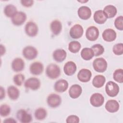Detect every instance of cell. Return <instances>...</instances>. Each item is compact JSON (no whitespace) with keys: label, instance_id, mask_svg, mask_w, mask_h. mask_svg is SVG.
<instances>
[{"label":"cell","instance_id":"obj_2","mask_svg":"<svg viewBox=\"0 0 123 123\" xmlns=\"http://www.w3.org/2000/svg\"><path fill=\"white\" fill-rule=\"evenodd\" d=\"M93 66L96 72L103 73L107 70V62L105 59L103 58H97L93 61Z\"/></svg>","mask_w":123,"mask_h":123},{"label":"cell","instance_id":"obj_5","mask_svg":"<svg viewBox=\"0 0 123 123\" xmlns=\"http://www.w3.org/2000/svg\"><path fill=\"white\" fill-rule=\"evenodd\" d=\"M47 102L49 106L55 108L59 106L61 104L62 98L59 95L56 94H51L48 96Z\"/></svg>","mask_w":123,"mask_h":123},{"label":"cell","instance_id":"obj_39","mask_svg":"<svg viewBox=\"0 0 123 123\" xmlns=\"http://www.w3.org/2000/svg\"><path fill=\"white\" fill-rule=\"evenodd\" d=\"M21 3L22 5L25 7H29L33 5L34 3V1L33 0H21Z\"/></svg>","mask_w":123,"mask_h":123},{"label":"cell","instance_id":"obj_23","mask_svg":"<svg viewBox=\"0 0 123 123\" xmlns=\"http://www.w3.org/2000/svg\"><path fill=\"white\" fill-rule=\"evenodd\" d=\"M94 21L98 24H103L107 21V18L102 10H98L94 14Z\"/></svg>","mask_w":123,"mask_h":123},{"label":"cell","instance_id":"obj_18","mask_svg":"<svg viewBox=\"0 0 123 123\" xmlns=\"http://www.w3.org/2000/svg\"><path fill=\"white\" fill-rule=\"evenodd\" d=\"M82 87L77 84L72 85L69 90V95L70 97L74 99L78 98L82 94Z\"/></svg>","mask_w":123,"mask_h":123},{"label":"cell","instance_id":"obj_30","mask_svg":"<svg viewBox=\"0 0 123 123\" xmlns=\"http://www.w3.org/2000/svg\"><path fill=\"white\" fill-rule=\"evenodd\" d=\"M34 114L37 120L41 121L46 118L47 115V112L44 108H39L36 110Z\"/></svg>","mask_w":123,"mask_h":123},{"label":"cell","instance_id":"obj_33","mask_svg":"<svg viewBox=\"0 0 123 123\" xmlns=\"http://www.w3.org/2000/svg\"><path fill=\"white\" fill-rule=\"evenodd\" d=\"M113 79L120 83L123 82V70L122 69L116 70L113 74Z\"/></svg>","mask_w":123,"mask_h":123},{"label":"cell","instance_id":"obj_4","mask_svg":"<svg viewBox=\"0 0 123 123\" xmlns=\"http://www.w3.org/2000/svg\"><path fill=\"white\" fill-rule=\"evenodd\" d=\"M22 53L25 59L28 60H32L37 57L38 52L35 47L28 46L24 48Z\"/></svg>","mask_w":123,"mask_h":123},{"label":"cell","instance_id":"obj_7","mask_svg":"<svg viewBox=\"0 0 123 123\" xmlns=\"http://www.w3.org/2000/svg\"><path fill=\"white\" fill-rule=\"evenodd\" d=\"M16 117L18 120L22 123H29L32 121V116L31 114L24 109L18 111Z\"/></svg>","mask_w":123,"mask_h":123},{"label":"cell","instance_id":"obj_25","mask_svg":"<svg viewBox=\"0 0 123 123\" xmlns=\"http://www.w3.org/2000/svg\"><path fill=\"white\" fill-rule=\"evenodd\" d=\"M103 11L107 18L114 17L117 12L116 8L112 5H108L105 6Z\"/></svg>","mask_w":123,"mask_h":123},{"label":"cell","instance_id":"obj_41","mask_svg":"<svg viewBox=\"0 0 123 123\" xmlns=\"http://www.w3.org/2000/svg\"><path fill=\"white\" fill-rule=\"evenodd\" d=\"M5 97V90L1 86L0 87V99L4 98Z\"/></svg>","mask_w":123,"mask_h":123},{"label":"cell","instance_id":"obj_11","mask_svg":"<svg viewBox=\"0 0 123 123\" xmlns=\"http://www.w3.org/2000/svg\"><path fill=\"white\" fill-rule=\"evenodd\" d=\"M40 81L36 77H31L27 79L24 84L25 86L33 90H36L40 86Z\"/></svg>","mask_w":123,"mask_h":123},{"label":"cell","instance_id":"obj_8","mask_svg":"<svg viewBox=\"0 0 123 123\" xmlns=\"http://www.w3.org/2000/svg\"><path fill=\"white\" fill-rule=\"evenodd\" d=\"M99 36V30L97 27L95 26H90L88 27L86 32V38L91 41H95Z\"/></svg>","mask_w":123,"mask_h":123},{"label":"cell","instance_id":"obj_28","mask_svg":"<svg viewBox=\"0 0 123 123\" xmlns=\"http://www.w3.org/2000/svg\"><path fill=\"white\" fill-rule=\"evenodd\" d=\"M81 56L84 60L89 61L92 59L94 56V54L91 48H85L81 51Z\"/></svg>","mask_w":123,"mask_h":123},{"label":"cell","instance_id":"obj_29","mask_svg":"<svg viewBox=\"0 0 123 123\" xmlns=\"http://www.w3.org/2000/svg\"><path fill=\"white\" fill-rule=\"evenodd\" d=\"M17 12V11L16 7L12 4H8L6 5L4 9V14L8 17L12 18Z\"/></svg>","mask_w":123,"mask_h":123},{"label":"cell","instance_id":"obj_35","mask_svg":"<svg viewBox=\"0 0 123 123\" xmlns=\"http://www.w3.org/2000/svg\"><path fill=\"white\" fill-rule=\"evenodd\" d=\"M25 75L22 74H18L15 75L13 77V82L14 83L18 86H21L23 84L25 80Z\"/></svg>","mask_w":123,"mask_h":123},{"label":"cell","instance_id":"obj_31","mask_svg":"<svg viewBox=\"0 0 123 123\" xmlns=\"http://www.w3.org/2000/svg\"><path fill=\"white\" fill-rule=\"evenodd\" d=\"M81 48V44L77 41H72L68 45V49L73 53L78 52Z\"/></svg>","mask_w":123,"mask_h":123},{"label":"cell","instance_id":"obj_21","mask_svg":"<svg viewBox=\"0 0 123 123\" xmlns=\"http://www.w3.org/2000/svg\"><path fill=\"white\" fill-rule=\"evenodd\" d=\"M12 69L16 72H21L25 68V62L23 59L20 58L14 59L12 62Z\"/></svg>","mask_w":123,"mask_h":123},{"label":"cell","instance_id":"obj_26","mask_svg":"<svg viewBox=\"0 0 123 123\" xmlns=\"http://www.w3.org/2000/svg\"><path fill=\"white\" fill-rule=\"evenodd\" d=\"M8 95L12 100H16L19 97L20 91L19 89L13 86H10L7 89Z\"/></svg>","mask_w":123,"mask_h":123},{"label":"cell","instance_id":"obj_38","mask_svg":"<svg viewBox=\"0 0 123 123\" xmlns=\"http://www.w3.org/2000/svg\"><path fill=\"white\" fill-rule=\"evenodd\" d=\"M67 123H78L79 118L75 115H71L67 117L66 121Z\"/></svg>","mask_w":123,"mask_h":123},{"label":"cell","instance_id":"obj_27","mask_svg":"<svg viewBox=\"0 0 123 123\" xmlns=\"http://www.w3.org/2000/svg\"><path fill=\"white\" fill-rule=\"evenodd\" d=\"M106 82V78L102 75H97L93 79L92 85L96 88H100L103 86Z\"/></svg>","mask_w":123,"mask_h":123},{"label":"cell","instance_id":"obj_17","mask_svg":"<svg viewBox=\"0 0 123 123\" xmlns=\"http://www.w3.org/2000/svg\"><path fill=\"white\" fill-rule=\"evenodd\" d=\"M105 107L108 112L110 113H114L119 110L120 105L118 102L116 100L110 99L107 101Z\"/></svg>","mask_w":123,"mask_h":123},{"label":"cell","instance_id":"obj_1","mask_svg":"<svg viewBox=\"0 0 123 123\" xmlns=\"http://www.w3.org/2000/svg\"><path fill=\"white\" fill-rule=\"evenodd\" d=\"M46 74L50 79H55L59 77L61 74L60 67L54 63L49 64L46 69Z\"/></svg>","mask_w":123,"mask_h":123},{"label":"cell","instance_id":"obj_13","mask_svg":"<svg viewBox=\"0 0 123 123\" xmlns=\"http://www.w3.org/2000/svg\"><path fill=\"white\" fill-rule=\"evenodd\" d=\"M44 66L43 64L39 62H33L29 67L30 72L33 75H38L42 74L43 71Z\"/></svg>","mask_w":123,"mask_h":123},{"label":"cell","instance_id":"obj_22","mask_svg":"<svg viewBox=\"0 0 123 123\" xmlns=\"http://www.w3.org/2000/svg\"><path fill=\"white\" fill-rule=\"evenodd\" d=\"M52 56L56 62H61L66 59L67 53L63 49H57L53 52Z\"/></svg>","mask_w":123,"mask_h":123},{"label":"cell","instance_id":"obj_32","mask_svg":"<svg viewBox=\"0 0 123 123\" xmlns=\"http://www.w3.org/2000/svg\"><path fill=\"white\" fill-rule=\"evenodd\" d=\"M91 49H92L94 56H98L103 54L104 52V48L102 45L99 44H96L93 45Z\"/></svg>","mask_w":123,"mask_h":123},{"label":"cell","instance_id":"obj_20","mask_svg":"<svg viewBox=\"0 0 123 123\" xmlns=\"http://www.w3.org/2000/svg\"><path fill=\"white\" fill-rule=\"evenodd\" d=\"M76 64L72 62L69 61L67 62L63 67V71L65 74L68 76L73 75L76 71Z\"/></svg>","mask_w":123,"mask_h":123},{"label":"cell","instance_id":"obj_40","mask_svg":"<svg viewBox=\"0 0 123 123\" xmlns=\"http://www.w3.org/2000/svg\"><path fill=\"white\" fill-rule=\"evenodd\" d=\"M4 123H17L16 121L13 118H7L4 121Z\"/></svg>","mask_w":123,"mask_h":123},{"label":"cell","instance_id":"obj_15","mask_svg":"<svg viewBox=\"0 0 123 123\" xmlns=\"http://www.w3.org/2000/svg\"><path fill=\"white\" fill-rule=\"evenodd\" d=\"M102 37L105 41L107 42H111L115 40L117 35L114 30L111 28H108L103 32Z\"/></svg>","mask_w":123,"mask_h":123},{"label":"cell","instance_id":"obj_14","mask_svg":"<svg viewBox=\"0 0 123 123\" xmlns=\"http://www.w3.org/2000/svg\"><path fill=\"white\" fill-rule=\"evenodd\" d=\"M92 76L91 72L87 69H82L77 74L78 80L83 83L87 82L90 81Z\"/></svg>","mask_w":123,"mask_h":123},{"label":"cell","instance_id":"obj_42","mask_svg":"<svg viewBox=\"0 0 123 123\" xmlns=\"http://www.w3.org/2000/svg\"><path fill=\"white\" fill-rule=\"evenodd\" d=\"M0 53H1V56H2L3 54H4L5 52V48L4 46H3L2 45H0Z\"/></svg>","mask_w":123,"mask_h":123},{"label":"cell","instance_id":"obj_3","mask_svg":"<svg viewBox=\"0 0 123 123\" xmlns=\"http://www.w3.org/2000/svg\"><path fill=\"white\" fill-rule=\"evenodd\" d=\"M106 94L111 97L116 96L119 92V87L118 85L113 81L108 82L105 86Z\"/></svg>","mask_w":123,"mask_h":123},{"label":"cell","instance_id":"obj_19","mask_svg":"<svg viewBox=\"0 0 123 123\" xmlns=\"http://www.w3.org/2000/svg\"><path fill=\"white\" fill-rule=\"evenodd\" d=\"M68 85V83L66 80L60 79L55 82L54 88L56 91L62 93L67 89Z\"/></svg>","mask_w":123,"mask_h":123},{"label":"cell","instance_id":"obj_16","mask_svg":"<svg viewBox=\"0 0 123 123\" xmlns=\"http://www.w3.org/2000/svg\"><path fill=\"white\" fill-rule=\"evenodd\" d=\"M77 13L81 19L87 20L91 16V11L88 7L83 6L78 9Z\"/></svg>","mask_w":123,"mask_h":123},{"label":"cell","instance_id":"obj_10","mask_svg":"<svg viewBox=\"0 0 123 123\" xmlns=\"http://www.w3.org/2000/svg\"><path fill=\"white\" fill-rule=\"evenodd\" d=\"M84 29L82 25L76 24L73 25L70 30V37L74 39H78L83 35Z\"/></svg>","mask_w":123,"mask_h":123},{"label":"cell","instance_id":"obj_9","mask_svg":"<svg viewBox=\"0 0 123 123\" xmlns=\"http://www.w3.org/2000/svg\"><path fill=\"white\" fill-rule=\"evenodd\" d=\"M104 102V98L103 95L98 93L93 94L90 98V104L94 107H99L101 106Z\"/></svg>","mask_w":123,"mask_h":123},{"label":"cell","instance_id":"obj_6","mask_svg":"<svg viewBox=\"0 0 123 123\" xmlns=\"http://www.w3.org/2000/svg\"><path fill=\"white\" fill-rule=\"evenodd\" d=\"M25 32L26 34L31 37L37 36L38 33V28L37 25L33 22H28L25 25Z\"/></svg>","mask_w":123,"mask_h":123},{"label":"cell","instance_id":"obj_12","mask_svg":"<svg viewBox=\"0 0 123 123\" xmlns=\"http://www.w3.org/2000/svg\"><path fill=\"white\" fill-rule=\"evenodd\" d=\"M26 15L23 12H17V13L12 18V23L16 26L22 25L26 21Z\"/></svg>","mask_w":123,"mask_h":123},{"label":"cell","instance_id":"obj_36","mask_svg":"<svg viewBox=\"0 0 123 123\" xmlns=\"http://www.w3.org/2000/svg\"><path fill=\"white\" fill-rule=\"evenodd\" d=\"M113 52L116 55H121L123 53V44L117 43L114 45L112 48Z\"/></svg>","mask_w":123,"mask_h":123},{"label":"cell","instance_id":"obj_34","mask_svg":"<svg viewBox=\"0 0 123 123\" xmlns=\"http://www.w3.org/2000/svg\"><path fill=\"white\" fill-rule=\"evenodd\" d=\"M11 112L10 107L7 104H2L0 107V114L2 117H6Z\"/></svg>","mask_w":123,"mask_h":123},{"label":"cell","instance_id":"obj_37","mask_svg":"<svg viewBox=\"0 0 123 123\" xmlns=\"http://www.w3.org/2000/svg\"><path fill=\"white\" fill-rule=\"evenodd\" d=\"M114 26L119 30H123V17L120 16L117 17L114 21Z\"/></svg>","mask_w":123,"mask_h":123},{"label":"cell","instance_id":"obj_24","mask_svg":"<svg viewBox=\"0 0 123 123\" xmlns=\"http://www.w3.org/2000/svg\"><path fill=\"white\" fill-rule=\"evenodd\" d=\"M50 28L53 34L54 35H58L62 31V24L60 21L55 20L51 23Z\"/></svg>","mask_w":123,"mask_h":123}]
</instances>
